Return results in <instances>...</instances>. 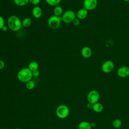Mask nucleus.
<instances>
[{
    "mask_svg": "<svg viewBox=\"0 0 129 129\" xmlns=\"http://www.w3.org/2000/svg\"><path fill=\"white\" fill-rule=\"evenodd\" d=\"M7 26L9 29L12 31L17 32L20 30L22 27V21L18 17L12 15L7 20Z\"/></svg>",
    "mask_w": 129,
    "mask_h": 129,
    "instance_id": "obj_1",
    "label": "nucleus"
},
{
    "mask_svg": "<svg viewBox=\"0 0 129 129\" xmlns=\"http://www.w3.org/2000/svg\"><path fill=\"white\" fill-rule=\"evenodd\" d=\"M32 77V72L28 68H24L20 70L17 73L18 79L22 83H27L31 80Z\"/></svg>",
    "mask_w": 129,
    "mask_h": 129,
    "instance_id": "obj_2",
    "label": "nucleus"
},
{
    "mask_svg": "<svg viewBox=\"0 0 129 129\" xmlns=\"http://www.w3.org/2000/svg\"><path fill=\"white\" fill-rule=\"evenodd\" d=\"M56 115L60 119L67 118L70 113V109L68 106L64 104L58 105L56 109Z\"/></svg>",
    "mask_w": 129,
    "mask_h": 129,
    "instance_id": "obj_3",
    "label": "nucleus"
},
{
    "mask_svg": "<svg viewBox=\"0 0 129 129\" xmlns=\"http://www.w3.org/2000/svg\"><path fill=\"white\" fill-rule=\"evenodd\" d=\"M62 21L61 16L58 17L55 15L50 16L47 21L48 26L52 29H56L58 28L61 24Z\"/></svg>",
    "mask_w": 129,
    "mask_h": 129,
    "instance_id": "obj_4",
    "label": "nucleus"
},
{
    "mask_svg": "<svg viewBox=\"0 0 129 129\" xmlns=\"http://www.w3.org/2000/svg\"><path fill=\"white\" fill-rule=\"evenodd\" d=\"M62 21L66 24L72 23L76 18V14L72 10H67L64 12L61 16Z\"/></svg>",
    "mask_w": 129,
    "mask_h": 129,
    "instance_id": "obj_5",
    "label": "nucleus"
},
{
    "mask_svg": "<svg viewBox=\"0 0 129 129\" xmlns=\"http://www.w3.org/2000/svg\"><path fill=\"white\" fill-rule=\"evenodd\" d=\"M87 99L89 103L94 104L98 102L100 99V94L97 90H91L87 94Z\"/></svg>",
    "mask_w": 129,
    "mask_h": 129,
    "instance_id": "obj_6",
    "label": "nucleus"
},
{
    "mask_svg": "<svg viewBox=\"0 0 129 129\" xmlns=\"http://www.w3.org/2000/svg\"><path fill=\"white\" fill-rule=\"evenodd\" d=\"M114 68V64L111 60L104 61L101 66L102 71L106 74L111 73Z\"/></svg>",
    "mask_w": 129,
    "mask_h": 129,
    "instance_id": "obj_7",
    "label": "nucleus"
},
{
    "mask_svg": "<svg viewBox=\"0 0 129 129\" xmlns=\"http://www.w3.org/2000/svg\"><path fill=\"white\" fill-rule=\"evenodd\" d=\"M97 0H84L83 2L84 8L87 11L94 10L97 7Z\"/></svg>",
    "mask_w": 129,
    "mask_h": 129,
    "instance_id": "obj_8",
    "label": "nucleus"
},
{
    "mask_svg": "<svg viewBox=\"0 0 129 129\" xmlns=\"http://www.w3.org/2000/svg\"><path fill=\"white\" fill-rule=\"evenodd\" d=\"M117 75L120 78H125L129 75V68L127 66H122L117 71Z\"/></svg>",
    "mask_w": 129,
    "mask_h": 129,
    "instance_id": "obj_9",
    "label": "nucleus"
},
{
    "mask_svg": "<svg viewBox=\"0 0 129 129\" xmlns=\"http://www.w3.org/2000/svg\"><path fill=\"white\" fill-rule=\"evenodd\" d=\"M81 53L82 56L85 58H88L90 57L92 54V49L88 46H84L81 50Z\"/></svg>",
    "mask_w": 129,
    "mask_h": 129,
    "instance_id": "obj_10",
    "label": "nucleus"
},
{
    "mask_svg": "<svg viewBox=\"0 0 129 129\" xmlns=\"http://www.w3.org/2000/svg\"><path fill=\"white\" fill-rule=\"evenodd\" d=\"M32 14L35 18H40L42 15V10L40 7L36 6L32 9Z\"/></svg>",
    "mask_w": 129,
    "mask_h": 129,
    "instance_id": "obj_11",
    "label": "nucleus"
},
{
    "mask_svg": "<svg viewBox=\"0 0 129 129\" xmlns=\"http://www.w3.org/2000/svg\"><path fill=\"white\" fill-rule=\"evenodd\" d=\"M88 11L84 8H82L78 11L76 14V16L77 18L80 20H84L88 16Z\"/></svg>",
    "mask_w": 129,
    "mask_h": 129,
    "instance_id": "obj_12",
    "label": "nucleus"
},
{
    "mask_svg": "<svg viewBox=\"0 0 129 129\" xmlns=\"http://www.w3.org/2000/svg\"><path fill=\"white\" fill-rule=\"evenodd\" d=\"M90 122L87 121H82L78 124V129H91Z\"/></svg>",
    "mask_w": 129,
    "mask_h": 129,
    "instance_id": "obj_13",
    "label": "nucleus"
},
{
    "mask_svg": "<svg viewBox=\"0 0 129 129\" xmlns=\"http://www.w3.org/2000/svg\"><path fill=\"white\" fill-rule=\"evenodd\" d=\"M92 109L96 113H100L103 110V106L101 103L99 102H97L93 104Z\"/></svg>",
    "mask_w": 129,
    "mask_h": 129,
    "instance_id": "obj_14",
    "label": "nucleus"
},
{
    "mask_svg": "<svg viewBox=\"0 0 129 129\" xmlns=\"http://www.w3.org/2000/svg\"><path fill=\"white\" fill-rule=\"evenodd\" d=\"M63 9L61 6H55L53 9L54 15L58 17L61 16L63 14Z\"/></svg>",
    "mask_w": 129,
    "mask_h": 129,
    "instance_id": "obj_15",
    "label": "nucleus"
},
{
    "mask_svg": "<svg viewBox=\"0 0 129 129\" xmlns=\"http://www.w3.org/2000/svg\"><path fill=\"white\" fill-rule=\"evenodd\" d=\"M32 23V20L30 18H28V17L25 18L22 21V26L25 28L29 27L31 25Z\"/></svg>",
    "mask_w": 129,
    "mask_h": 129,
    "instance_id": "obj_16",
    "label": "nucleus"
},
{
    "mask_svg": "<svg viewBox=\"0 0 129 129\" xmlns=\"http://www.w3.org/2000/svg\"><path fill=\"white\" fill-rule=\"evenodd\" d=\"M39 64L38 63L35 61H32L30 62L28 66V68L32 72L38 69Z\"/></svg>",
    "mask_w": 129,
    "mask_h": 129,
    "instance_id": "obj_17",
    "label": "nucleus"
},
{
    "mask_svg": "<svg viewBox=\"0 0 129 129\" xmlns=\"http://www.w3.org/2000/svg\"><path fill=\"white\" fill-rule=\"evenodd\" d=\"M29 3V0H14V3L20 7L25 6Z\"/></svg>",
    "mask_w": 129,
    "mask_h": 129,
    "instance_id": "obj_18",
    "label": "nucleus"
},
{
    "mask_svg": "<svg viewBox=\"0 0 129 129\" xmlns=\"http://www.w3.org/2000/svg\"><path fill=\"white\" fill-rule=\"evenodd\" d=\"M121 124H122L121 120L118 118L114 119L112 122L113 127L116 129L119 128L121 126Z\"/></svg>",
    "mask_w": 129,
    "mask_h": 129,
    "instance_id": "obj_19",
    "label": "nucleus"
},
{
    "mask_svg": "<svg viewBox=\"0 0 129 129\" xmlns=\"http://www.w3.org/2000/svg\"><path fill=\"white\" fill-rule=\"evenodd\" d=\"M45 1L50 6H57L60 4L61 0H45Z\"/></svg>",
    "mask_w": 129,
    "mask_h": 129,
    "instance_id": "obj_20",
    "label": "nucleus"
},
{
    "mask_svg": "<svg viewBox=\"0 0 129 129\" xmlns=\"http://www.w3.org/2000/svg\"><path fill=\"white\" fill-rule=\"evenodd\" d=\"M35 85V82L31 80L27 82V83H26L25 86H26V88L28 90H32L34 88Z\"/></svg>",
    "mask_w": 129,
    "mask_h": 129,
    "instance_id": "obj_21",
    "label": "nucleus"
},
{
    "mask_svg": "<svg viewBox=\"0 0 129 129\" xmlns=\"http://www.w3.org/2000/svg\"><path fill=\"white\" fill-rule=\"evenodd\" d=\"M5 20L4 18L0 16V29L2 30L3 27L5 25Z\"/></svg>",
    "mask_w": 129,
    "mask_h": 129,
    "instance_id": "obj_22",
    "label": "nucleus"
},
{
    "mask_svg": "<svg viewBox=\"0 0 129 129\" xmlns=\"http://www.w3.org/2000/svg\"><path fill=\"white\" fill-rule=\"evenodd\" d=\"M72 23L75 26H78L80 24V20L77 18H76L73 21Z\"/></svg>",
    "mask_w": 129,
    "mask_h": 129,
    "instance_id": "obj_23",
    "label": "nucleus"
},
{
    "mask_svg": "<svg viewBox=\"0 0 129 129\" xmlns=\"http://www.w3.org/2000/svg\"><path fill=\"white\" fill-rule=\"evenodd\" d=\"M40 1L41 0H29V2L32 5L37 6L40 3Z\"/></svg>",
    "mask_w": 129,
    "mask_h": 129,
    "instance_id": "obj_24",
    "label": "nucleus"
},
{
    "mask_svg": "<svg viewBox=\"0 0 129 129\" xmlns=\"http://www.w3.org/2000/svg\"><path fill=\"white\" fill-rule=\"evenodd\" d=\"M39 75H40V72H39V71H38V70H37L32 71V75H33V77H38Z\"/></svg>",
    "mask_w": 129,
    "mask_h": 129,
    "instance_id": "obj_25",
    "label": "nucleus"
},
{
    "mask_svg": "<svg viewBox=\"0 0 129 129\" xmlns=\"http://www.w3.org/2000/svg\"><path fill=\"white\" fill-rule=\"evenodd\" d=\"M5 66V62L3 60H0V70L3 69Z\"/></svg>",
    "mask_w": 129,
    "mask_h": 129,
    "instance_id": "obj_26",
    "label": "nucleus"
},
{
    "mask_svg": "<svg viewBox=\"0 0 129 129\" xmlns=\"http://www.w3.org/2000/svg\"><path fill=\"white\" fill-rule=\"evenodd\" d=\"M86 107H87V109H92V108H93V104H91V103H89V102H88V103H87V104Z\"/></svg>",
    "mask_w": 129,
    "mask_h": 129,
    "instance_id": "obj_27",
    "label": "nucleus"
},
{
    "mask_svg": "<svg viewBox=\"0 0 129 129\" xmlns=\"http://www.w3.org/2000/svg\"><path fill=\"white\" fill-rule=\"evenodd\" d=\"M8 29H9V28H8V26L5 25V26L3 27V28L2 29V30L3 31H5H5H7Z\"/></svg>",
    "mask_w": 129,
    "mask_h": 129,
    "instance_id": "obj_28",
    "label": "nucleus"
},
{
    "mask_svg": "<svg viewBox=\"0 0 129 129\" xmlns=\"http://www.w3.org/2000/svg\"><path fill=\"white\" fill-rule=\"evenodd\" d=\"M90 124H91V126L92 128H94L96 126V124L95 122H92V123H91Z\"/></svg>",
    "mask_w": 129,
    "mask_h": 129,
    "instance_id": "obj_29",
    "label": "nucleus"
},
{
    "mask_svg": "<svg viewBox=\"0 0 129 129\" xmlns=\"http://www.w3.org/2000/svg\"><path fill=\"white\" fill-rule=\"evenodd\" d=\"M122 1H123L125 2H129V0H122Z\"/></svg>",
    "mask_w": 129,
    "mask_h": 129,
    "instance_id": "obj_30",
    "label": "nucleus"
},
{
    "mask_svg": "<svg viewBox=\"0 0 129 129\" xmlns=\"http://www.w3.org/2000/svg\"><path fill=\"white\" fill-rule=\"evenodd\" d=\"M14 129H22V128H19V127H18V128H14Z\"/></svg>",
    "mask_w": 129,
    "mask_h": 129,
    "instance_id": "obj_31",
    "label": "nucleus"
},
{
    "mask_svg": "<svg viewBox=\"0 0 129 129\" xmlns=\"http://www.w3.org/2000/svg\"><path fill=\"white\" fill-rule=\"evenodd\" d=\"M1 129H7V128H1Z\"/></svg>",
    "mask_w": 129,
    "mask_h": 129,
    "instance_id": "obj_32",
    "label": "nucleus"
},
{
    "mask_svg": "<svg viewBox=\"0 0 129 129\" xmlns=\"http://www.w3.org/2000/svg\"><path fill=\"white\" fill-rule=\"evenodd\" d=\"M128 77H129V75H128Z\"/></svg>",
    "mask_w": 129,
    "mask_h": 129,
    "instance_id": "obj_33",
    "label": "nucleus"
}]
</instances>
